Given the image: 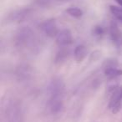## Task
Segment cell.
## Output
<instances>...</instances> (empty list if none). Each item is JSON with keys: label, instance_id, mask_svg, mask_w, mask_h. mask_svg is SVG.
Instances as JSON below:
<instances>
[{"label": "cell", "instance_id": "277c9868", "mask_svg": "<svg viewBox=\"0 0 122 122\" xmlns=\"http://www.w3.org/2000/svg\"><path fill=\"white\" fill-rule=\"evenodd\" d=\"M122 105V86H114L110 90L108 108L114 115L119 113Z\"/></svg>", "mask_w": 122, "mask_h": 122}, {"label": "cell", "instance_id": "2e32d148", "mask_svg": "<svg viewBox=\"0 0 122 122\" xmlns=\"http://www.w3.org/2000/svg\"><path fill=\"white\" fill-rule=\"evenodd\" d=\"M66 13L70 15L71 17L75 18V19H80L83 16V11L80 8L77 7H71L66 9Z\"/></svg>", "mask_w": 122, "mask_h": 122}, {"label": "cell", "instance_id": "9c48e42d", "mask_svg": "<svg viewBox=\"0 0 122 122\" xmlns=\"http://www.w3.org/2000/svg\"><path fill=\"white\" fill-rule=\"evenodd\" d=\"M14 75H15L17 80L19 81L29 80L33 75L32 67L28 64H21L17 66Z\"/></svg>", "mask_w": 122, "mask_h": 122}, {"label": "cell", "instance_id": "ffe728a7", "mask_svg": "<svg viewBox=\"0 0 122 122\" xmlns=\"http://www.w3.org/2000/svg\"><path fill=\"white\" fill-rule=\"evenodd\" d=\"M115 1L120 6V7L122 8V0H115Z\"/></svg>", "mask_w": 122, "mask_h": 122}, {"label": "cell", "instance_id": "3957f363", "mask_svg": "<svg viewBox=\"0 0 122 122\" xmlns=\"http://www.w3.org/2000/svg\"><path fill=\"white\" fill-rule=\"evenodd\" d=\"M34 9L31 8H22L14 9L5 16L4 21L7 24H18L28 20L33 15Z\"/></svg>", "mask_w": 122, "mask_h": 122}, {"label": "cell", "instance_id": "9a60e30c", "mask_svg": "<svg viewBox=\"0 0 122 122\" xmlns=\"http://www.w3.org/2000/svg\"><path fill=\"white\" fill-rule=\"evenodd\" d=\"M119 67V62L118 59L115 58H109L106 59L102 64V70L108 68H117Z\"/></svg>", "mask_w": 122, "mask_h": 122}, {"label": "cell", "instance_id": "44dd1931", "mask_svg": "<svg viewBox=\"0 0 122 122\" xmlns=\"http://www.w3.org/2000/svg\"><path fill=\"white\" fill-rule=\"evenodd\" d=\"M120 45L122 46V40H121V42H120Z\"/></svg>", "mask_w": 122, "mask_h": 122}, {"label": "cell", "instance_id": "30bf717a", "mask_svg": "<svg viewBox=\"0 0 122 122\" xmlns=\"http://www.w3.org/2000/svg\"><path fill=\"white\" fill-rule=\"evenodd\" d=\"M109 31H110V35L112 41L115 42V44H120L122 40V31L119 28V25L116 23V21L112 20L110 22Z\"/></svg>", "mask_w": 122, "mask_h": 122}, {"label": "cell", "instance_id": "7c38bea8", "mask_svg": "<svg viewBox=\"0 0 122 122\" xmlns=\"http://www.w3.org/2000/svg\"><path fill=\"white\" fill-rule=\"evenodd\" d=\"M87 48L84 44H79L75 48L74 50V56L77 63H81L82 61L86 58L87 56Z\"/></svg>", "mask_w": 122, "mask_h": 122}, {"label": "cell", "instance_id": "4fadbf2b", "mask_svg": "<svg viewBox=\"0 0 122 122\" xmlns=\"http://www.w3.org/2000/svg\"><path fill=\"white\" fill-rule=\"evenodd\" d=\"M104 75L108 80H113L122 75V70L117 68H108L103 70Z\"/></svg>", "mask_w": 122, "mask_h": 122}, {"label": "cell", "instance_id": "8992f818", "mask_svg": "<svg viewBox=\"0 0 122 122\" xmlns=\"http://www.w3.org/2000/svg\"><path fill=\"white\" fill-rule=\"evenodd\" d=\"M51 115H58L64 109V96H49L46 105Z\"/></svg>", "mask_w": 122, "mask_h": 122}, {"label": "cell", "instance_id": "e0dca14e", "mask_svg": "<svg viewBox=\"0 0 122 122\" xmlns=\"http://www.w3.org/2000/svg\"><path fill=\"white\" fill-rule=\"evenodd\" d=\"M110 10L111 12V14L114 15V17L117 20H119L120 22L122 23V8L115 5H110Z\"/></svg>", "mask_w": 122, "mask_h": 122}, {"label": "cell", "instance_id": "ac0fdd59", "mask_svg": "<svg viewBox=\"0 0 122 122\" xmlns=\"http://www.w3.org/2000/svg\"><path fill=\"white\" fill-rule=\"evenodd\" d=\"M92 34H93V36H95V38L100 39V38H101L102 36L105 34V29L100 25L95 26V27L93 28V29H92Z\"/></svg>", "mask_w": 122, "mask_h": 122}, {"label": "cell", "instance_id": "5b68a950", "mask_svg": "<svg viewBox=\"0 0 122 122\" xmlns=\"http://www.w3.org/2000/svg\"><path fill=\"white\" fill-rule=\"evenodd\" d=\"M65 84L62 78L59 76L54 77L50 80L47 87V91L49 96H64Z\"/></svg>", "mask_w": 122, "mask_h": 122}, {"label": "cell", "instance_id": "52a82bcc", "mask_svg": "<svg viewBox=\"0 0 122 122\" xmlns=\"http://www.w3.org/2000/svg\"><path fill=\"white\" fill-rule=\"evenodd\" d=\"M39 27L42 30V32L49 38H55L59 32L54 19H49L47 20H44V22H42L39 24Z\"/></svg>", "mask_w": 122, "mask_h": 122}, {"label": "cell", "instance_id": "6da1fadb", "mask_svg": "<svg viewBox=\"0 0 122 122\" xmlns=\"http://www.w3.org/2000/svg\"><path fill=\"white\" fill-rule=\"evenodd\" d=\"M14 44L19 50L35 53L39 48V40L34 30L29 27H21L14 35Z\"/></svg>", "mask_w": 122, "mask_h": 122}, {"label": "cell", "instance_id": "d6986e66", "mask_svg": "<svg viewBox=\"0 0 122 122\" xmlns=\"http://www.w3.org/2000/svg\"><path fill=\"white\" fill-rule=\"evenodd\" d=\"M100 56H101V52L100 50H95L90 54L89 60L91 61V62H95V61L100 59Z\"/></svg>", "mask_w": 122, "mask_h": 122}, {"label": "cell", "instance_id": "5bb4252c", "mask_svg": "<svg viewBox=\"0 0 122 122\" xmlns=\"http://www.w3.org/2000/svg\"><path fill=\"white\" fill-rule=\"evenodd\" d=\"M70 0H36L38 6L42 8H49L60 3L68 2Z\"/></svg>", "mask_w": 122, "mask_h": 122}, {"label": "cell", "instance_id": "7a4b0ae2", "mask_svg": "<svg viewBox=\"0 0 122 122\" xmlns=\"http://www.w3.org/2000/svg\"><path fill=\"white\" fill-rule=\"evenodd\" d=\"M2 122H24L21 102L14 98L7 100L2 109Z\"/></svg>", "mask_w": 122, "mask_h": 122}, {"label": "cell", "instance_id": "8fae6325", "mask_svg": "<svg viewBox=\"0 0 122 122\" xmlns=\"http://www.w3.org/2000/svg\"><path fill=\"white\" fill-rule=\"evenodd\" d=\"M70 56V50L67 47H60L57 53H56L55 58H54V63L57 65L64 63Z\"/></svg>", "mask_w": 122, "mask_h": 122}, {"label": "cell", "instance_id": "ba28073f", "mask_svg": "<svg viewBox=\"0 0 122 122\" xmlns=\"http://www.w3.org/2000/svg\"><path fill=\"white\" fill-rule=\"evenodd\" d=\"M55 41L59 47H67L70 45L74 41L71 31L68 29L60 30L55 37Z\"/></svg>", "mask_w": 122, "mask_h": 122}]
</instances>
